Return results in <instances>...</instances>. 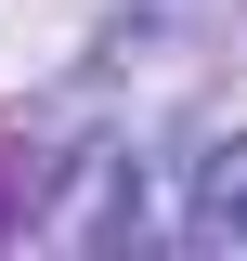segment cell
<instances>
[{"mask_svg": "<svg viewBox=\"0 0 247 261\" xmlns=\"http://www.w3.org/2000/svg\"><path fill=\"white\" fill-rule=\"evenodd\" d=\"M182 235H195V248H221V261H247V144H208V157H195Z\"/></svg>", "mask_w": 247, "mask_h": 261, "instance_id": "6da1fadb", "label": "cell"}]
</instances>
